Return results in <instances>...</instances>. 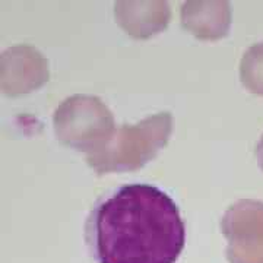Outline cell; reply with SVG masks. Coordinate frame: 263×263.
<instances>
[{
  "mask_svg": "<svg viewBox=\"0 0 263 263\" xmlns=\"http://www.w3.org/2000/svg\"><path fill=\"white\" fill-rule=\"evenodd\" d=\"M230 263H263V202L241 199L221 219Z\"/></svg>",
  "mask_w": 263,
  "mask_h": 263,
  "instance_id": "cell-4",
  "label": "cell"
},
{
  "mask_svg": "<svg viewBox=\"0 0 263 263\" xmlns=\"http://www.w3.org/2000/svg\"><path fill=\"white\" fill-rule=\"evenodd\" d=\"M114 16L126 34L143 40L168 27L171 9L162 0H120L114 5Z\"/></svg>",
  "mask_w": 263,
  "mask_h": 263,
  "instance_id": "cell-6",
  "label": "cell"
},
{
  "mask_svg": "<svg viewBox=\"0 0 263 263\" xmlns=\"http://www.w3.org/2000/svg\"><path fill=\"white\" fill-rule=\"evenodd\" d=\"M181 25L199 40H219L231 27V6L226 0H189L181 5Z\"/></svg>",
  "mask_w": 263,
  "mask_h": 263,
  "instance_id": "cell-7",
  "label": "cell"
},
{
  "mask_svg": "<svg viewBox=\"0 0 263 263\" xmlns=\"http://www.w3.org/2000/svg\"><path fill=\"white\" fill-rule=\"evenodd\" d=\"M53 124L59 141L86 155L101 149L116 130L111 110L94 95L66 98L54 111Z\"/></svg>",
  "mask_w": 263,
  "mask_h": 263,
  "instance_id": "cell-3",
  "label": "cell"
},
{
  "mask_svg": "<svg viewBox=\"0 0 263 263\" xmlns=\"http://www.w3.org/2000/svg\"><path fill=\"white\" fill-rule=\"evenodd\" d=\"M173 116L168 111L152 114L136 124H123L100 151L86 155L97 174L139 170L157 157L170 141Z\"/></svg>",
  "mask_w": 263,
  "mask_h": 263,
  "instance_id": "cell-2",
  "label": "cell"
},
{
  "mask_svg": "<svg viewBox=\"0 0 263 263\" xmlns=\"http://www.w3.org/2000/svg\"><path fill=\"white\" fill-rule=\"evenodd\" d=\"M254 154H256V160H257L259 167L263 170V135L260 136V139H259V142H257V145H256V151H254Z\"/></svg>",
  "mask_w": 263,
  "mask_h": 263,
  "instance_id": "cell-9",
  "label": "cell"
},
{
  "mask_svg": "<svg viewBox=\"0 0 263 263\" xmlns=\"http://www.w3.org/2000/svg\"><path fill=\"white\" fill-rule=\"evenodd\" d=\"M240 79L250 92L263 95V41L247 48L240 63Z\"/></svg>",
  "mask_w": 263,
  "mask_h": 263,
  "instance_id": "cell-8",
  "label": "cell"
},
{
  "mask_svg": "<svg viewBox=\"0 0 263 263\" xmlns=\"http://www.w3.org/2000/svg\"><path fill=\"white\" fill-rule=\"evenodd\" d=\"M48 78L47 59L32 46H13L0 56V89L6 95L29 94L41 88Z\"/></svg>",
  "mask_w": 263,
  "mask_h": 263,
  "instance_id": "cell-5",
  "label": "cell"
},
{
  "mask_svg": "<svg viewBox=\"0 0 263 263\" xmlns=\"http://www.w3.org/2000/svg\"><path fill=\"white\" fill-rule=\"evenodd\" d=\"M97 263H176L186 227L174 200L151 184H126L100 200L86 221Z\"/></svg>",
  "mask_w": 263,
  "mask_h": 263,
  "instance_id": "cell-1",
  "label": "cell"
}]
</instances>
